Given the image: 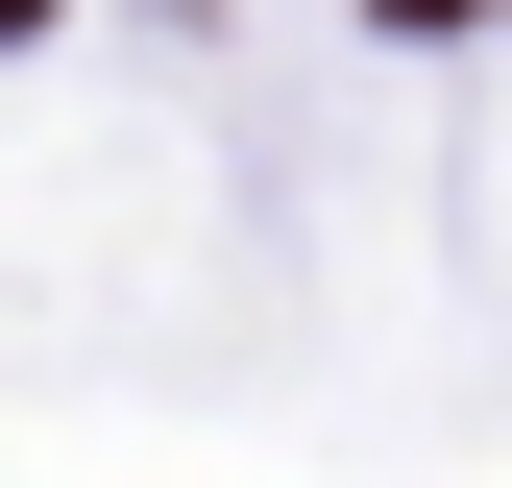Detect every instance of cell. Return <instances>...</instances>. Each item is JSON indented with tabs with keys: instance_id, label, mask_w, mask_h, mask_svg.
Wrapping results in <instances>:
<instances>
[{
	"instance_id": "6da1fadb",
	"label": "cell",
	"mask_w": 512,
	"mask_h": 488,
	"mask_svg": "<svg viewBox=\"0 0 512 488\" xmlns=\"http://www.w3.org/2000/svg\"><path fill=\"white\" fill-rule=\"evenodd\" d=\"M25 25H49V0H0V49H25Z\"/></svg>"
}]
</instances>
